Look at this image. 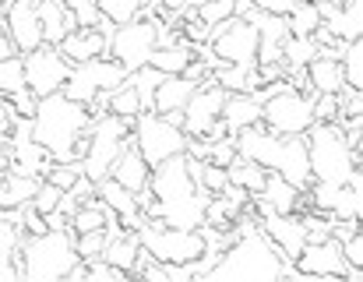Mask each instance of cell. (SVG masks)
Wrapping results in <instances>:
<instances>
[{
  "instance_id": "obj_1",
  "label": "cell",
  "mask_w": 363,
  "mask_h": 282,
  "mask_svg": "<svg viewBox=\"0 0 363 282\" xmlns=\"http://www.w3.org/2000/svg\"><path fill=\"white\" fill-rule=\"evenodd\" d=\"M237 240L208 265V272L201 279L208 282H237V279H257V282H268V279H282L286 276V261L279 258V251L272 247V240L261 233L257 219L250 215H240L237 219Z\"/></svg>"
},
{
  "instance_id": "obj_2",
  "label": "cell",
  "mask_w": 363,
  "mask_h": 282,
  "mask_svg": "<svg viewBox=\"0 0 363 282\" xmlns=\"http://www.w3.org/2000/svg\"><path fill=\"white\" fill-rule=\"evenodd\" d=\"M237 138V155L257 162L268 173H279L282 180H289L293 187H307L311 184V166H307V145L303 135H272L261 124L243 128Z\"/></svg>"
},
{
  "instance_id": "obj_3",
  "label": "cell",
  "mask_w": 363,
  "mask_h": 282,
  "mask_svg": "<svg viewBox=\"0 0 363 282\" xmlns=\"http://www.w3.org/2000/svg\"><path fill=\"white\" fill-rule=\"evenodd\" d=\"M85 128H92L89 110L82 103H71L64 92H53L35 103V113L28 120V138L43 145L53 155V162H74L71 145Z\"/></svg>"
},
{
  "instance_id": "obj_4",
  "label": "cell",
  "mask_w": 363,
  "mask_h": 282,
  "mask_svg": "<svg viewBox=\"0 0 363 282\" xmlns=\"http://www.w3.org/2000/svg\"><path fill=\"white\" fill-rule=\"evenodd\" d=\"M11 258L18 265V279L28 282L67 279V272L82 261L78 251H74L71 230H46V233H35V237H21V244Z\"/></svg>"
},
{
  "instance_id": "obj_5",
  "label": "cell",
  "mask_w": 363,
  "mask_h": 282,
  "mask_svg": "<svg viewBox=\"0 0 363 282\" xmlns=\"http://www.w3.org/2000/svg\"><path fill=\"white\" fill-rule=\"evenodd\" d=\"M303 145H307L311 180L346 184L360 169V152L350 148V141L342 138L339 124H311L307 135H303Z\"/></svg>"
},
{
  "instance_id": "obj_6",
  "label": "cell",
  "mask_w": 363,
  "mask_h": 282,
  "mask_svg": "<svg viewBox=\"0 0 363 282\" xmlns=\"http://www.w3.org/2000/svg\"><path fill=\"white\" fill-rule=\"evenodd\" d=\"M141 251L162 265H177V269H191L194 261H201L208 254L205 247V233L198 230H180V226H166L162 219H145L134 230Z\"/></svg>"
},
{
  "instance_id": "obj_7",
  "label": "cell",
  "mask_w": 363,
  "mask_h": 282,
  "mask_svg": "<svg viewBox=\"0 0 363 282\" xmlns=\"http://www.w3.org/2000/svg\"><path fill=\"white\" fill-rule=\"evenodd\" d=\"M134 131V117H117V113H106L99 120H92V135H89V152L82 159V173L99 184L103 176H110L117 155L123 152V145Z\"/></svg>"
},
{
  "instance_id": "obj_8",
  "label": "cell",
  "mask_w": 363,
  "mask_h": 282,
  "mask_svg": "<svg viewBox=\"0 0 363 282\" xmlns=\"http://www.w3.org/2000/svg\"><path fill=\"white\" fill-rule=\"evenodd\" d=\"M159 46V18H134L127 25H113L110 32V46H106V57H113L123 71H138L145 67L148 53Z\"/></svg>"
},
{
  "instance_id": "obj_9",
  "label": "cell",
  "mask_w": 363,
  "mask_h": 282,
  "mask_svg": "<svg viewBox=\"0 0 363 282\" xmlns=\"http://www.w3.org/2000/svg\"><path fill=\"white\" fill-rule=\"evenodd\" d=\"M123 78H127V71H123L113 57H96V60L74 64L60 92H64L71 103L89 106L99 92H113V89H121Z\"/></svg>"
},
{
  "instance_id": "obj_10",
  "label": "cell",
  "mask_w": 363,
  "mask_h": 282,
  "mask_svg": "<svg viewBox=\"0 0 363 282\" xmlns=\"http://www.w3.org/2000/svg\"><path fill=\"white\" fill-rule=\"evenodd\" d=\"M293 272H300L303 279H342V282H360L363 276L357 269L346 265L342 258V244L335 237H325V240H307L300 247V254L293 258L289 265Z\"/></svg>"
},
{
  "instance_id": "obj_11",
  "label": "cell",
  "mask_w": 363,
  "mask_h": 282,
  "mask_svg": "<svg viewBox=\"0 0 363 282\" xmlns=\"http://www.w3.org/2000/svg\"><path fill=\"white\" fill-rule=\"evenodd\" d=\"M130 141H134V148L141 152V159H145L148 166H155V162H162L166 155L184 152L187 135H184L180 128H173L166 117H159L155 110H141V113L134 117Z\"/></svg>"
},
{
  "instance_id": "obj_12",
  "label": "cell",
  "mask_w": 363,
  "mask_h": 282,
  "mask_svg": "<svg viewBox=\"0 0 363 282\" xmlns=\"http://www.w3.org/2000/svg\"><path fill=\"white\" fill-rule=\"evenodd\" d=\"M208 50L219 64H243L254 67V53H257V28L250 18H226L219 25L208 28Z\"/></svg>"
},
{
  "instance_id": "obj_13",
  "label": "cell",
  "mask_w": 363,
  "mask_h": 282,
  "mask_svg": "<svg viewBox=\"0 0 363 282\" xmlns=\"http://www.w3.org/2000/svg\"><path fill=\"white\" fill-rule=\"evenodd\" d=\"M21 71H25L28 92L35 99H43V96H53V92L64 89V81L71 74V64L57 53V46H46L43 43L39 50H32V53L21 57Z\"/></svg>"
},
{
  "instance_id": "obj_14",
  "label": "cell",
  "mask_w": 363,
  "mask_h": 282,
  "mask_svg": "<svg viewBox=\"0 0 363 282\" xmlns=\"http://www.w3.org/2000/svg\"><path fill=\"white\" fill-rule=\"evenodd\" d=\"M223 99H226V92L216 85V78L208 74L194 92H191V99H187V106H184V135L187 138H194V135H205L216 120H219V113H223Z\"/></svg>"
},
{
  "instance_id": "obj_15",
  "label": "cell",
  "mask_w": 363,
  "mask_h": 282,
  "mask_svg": "<svg viewBox=\"0 0 363 282\" xmlns=\"http://www.w3.org/2000/svg\"><path fill=\"white\" fill-rule=\"evenodd\" d=\"M148 191L159 198V201H177V198H187L194 194V180H191V169H187V155L177 152V155H166L162 162H155L148 169Z\"/></svg>"
},
{
  "instance_id": "obj_16",
  "label": "cell",
  "mask_w": 363,
  "mask_h": 282,
  "mask_svg": "<svg viewBox=\"0 0 363 282\" xmlns=\"http://www.w3.org/2000/svg\"><path fill=\"white\" fill-rule=\"evenodd\" d=\"M4 32L14 43L18 53H32L43 46V28H39V11L35 0H7L4 14Z\"/></svg>"
},
{
  "instance_id": "obj_17",
  "label": "cell",
  "mask_w": 363,
  "mask_h": 282,
  "mask_svg": "<svg viewBox=\"0 0 363 282\" xmlns=\"http://www.w3.org/2000/svg\"><path fill=\"white\" fill-rule=\"evenodd\" d=\"M257 226H261V233L272 240V247L279 251V258H282L286 269H289L293 258L300 254V247L307 244V233H303L300 215H296V212H293V215H279V212H272V215H264Z\"/></svg>"
},
{
  "instance_id": "obj_18",
  "label": "cell",
  "mask_w": 363,
  "mask_h": 282,
  "mask_svg": "<svg viewBox=\"0 0 363 282\" xmlns=\"http://www.w3.org/2000/svg\"><path fill=\"white\" fill-rule=\"evenodd\" d=\"M110 32H113V28H71V32L57 43V53H60L71 67H74V64H85V60H96V57H106Z\"/></svg>"
},
{
  "instance_id": "obj_19",
  "label": "cell",
  "mask_w": 363,
  "mask_h": 282,
  "mask_svg": "<svg viewBox=\"0 0 363 282\" xmlns=\"http://www.w3.org/2000/svg\"><path fill=\"white\" fill-rule=\"evenodd\" d=\"M205 205H208V191H194L187 198L177 201H159V219L166 226H180V230H198L205 222Z\"/></svg>"
},
{
  "instance_id": "obj_20",
  "label": "cell",
  "mask_w": 363,
  "mask_h": 282,
  "mask_svg": "<svg viewBox=\"0 0 363 282\" xmlns=\"http://www.w3.org/2000/svg\"><path fill=\"white\" fill-rule=\"evenodd\" d=\"M219 120L226 124V135H240L243 128L261 124V99L250 92H226Z\"/></svg>"
},
{
  "instance_id": "obj_21",
  "label": "cell",
  "mask_w": 363,
  "mask_h": 282,
  "mask_svg": "<svg viewBox=\"0 0 363 282\" xmlns=\"http://www.w3.org/2000/svg\"><path fill=\"white\" fill-rule=\"evenodd\" d=\"M148 162L141 159V152L134 148V141L127 138V145H123V152L117 155V162H113V169H110V176L121 184V187H127L130 194H138L141 187H148Z\"/></svg>"
},
{
  "instance_id": "obj_22",
  "label": "cell",
  "mask_w": 363,
  "mask_h": 282,
  "mask_svg": "<svg viewBox=\"0 0 363 282\" xmlns=\"http://www.w3.org/2000/svg\"><path fill=\"white\" fill-rule=\"evenodd\" d=\"M35 11H39V28H43L46 46H57L71 28H78L71 11L64 7V0H35Z\"/></svg>"
},
{
  "instance_id": "obj_23",
  "label": "cell",
  "mask_w": 363,
  "mask_h": 282,
  "mask_svg": "<svg viewBox=\"0 0 363 282\" xmlns=\"http://www.w3.org/2000/svg\"><path fill=\"white\" fill-rule=\"evenodd\" d=\"M194 89H198V85H194V81H187L184 74H169V78H162V81L155 85V92H152V110H155V113L184 110Z\"/></svg>"
},
{
  "instance_id": "obj_24",
  "label": "cell",
  "mask_w": 363,
  "mask_h": 282,
  "mask_svg": "<svg viewBox=\"0 0 363 282\" xmlns=\"http://www.w3.org/2000/svg\"><path fill=\"white\" fill-rule=\"evenodd\" d=\"M257 198H261L272 212H279V215L300 212V187H293V184L282 180L279 173H268V176H264V187H261Z\"/></svg>"
},
{
  "instance_id": "obj_25",
  "label": "cell",
  "mask_w": 363,
  "mask_h": 282,
  "mask_svg": "<svg viewBox=\"0 0 363 282\" xmlns=\"http://www.w3.org/2000/svg\"><path fill=\"white\" fill-rule=\"evenodd\" d=\"M191 57H194L191 46H184V43H166V46H155L145 64H148L152 71H159L162 78H169V74H184V67L191 64Z\"/></svg>"
},
{
  "instance_id": "obj_26",
  "label": "cell",
  "mask_w": 363,
  "mask_h": 282,
  "mask_svg": "<svg viewBox=\"0 0 363 282\" xmlns=\"http://www.w3.org/2000/svg\"><path fill=\"white\" fill-rule=\"evenodd\" d=\"M307 81H311V92H314V96H318V92L335 96V92L342 89V67H339V60L318 53L314 60H307Z\"/></svg>"
},
{
  "instance_id": "obj_27",
  "label": "cell",
  "mask_w": 363,
  "mask_h": 282,
  "mask_svg": "<svg viewBox=\"0 0 363 282\" xmlns=\"http://www.w3.org/2000/svg\"><path fill=\"white\" fill-rule=\"evenodd\" d=\"M39 187V176H21V173H11L4 169L0 173V212H11V208H21Z\"/></svg>"
},
{
  "instance_id": "obj_28",
  "label": "cell",
  "mask_w": 363,
  "mask_h": 282,
  "mask_svg": "<svg viewBox=\"0 0 363 282\" xmlns=\"http://www.w3.org/2000/svg\"><path fill=\"white\" fill-rule=\"evenodd\" d=\"M103 261H110L113 269H121L127 272V279H130V269L138 265V258H141V244H138V237L134 233H121V237H113L106 247H103V254H99Z\"/></svg>"
},
{
  "instance_id": "obj_29",
  "label": "cell",
  "mask_w": 363,
  "mask_h": 282,
  "mask_svg": "<svg viewBox=\"0 0 363 282\" xmlns=\"http://www.w3.org/2000/svg\"><path fill=\"white\" fill-rule=\"evenodd\" d=\"M282 21H286V32H289V35L311 39V35L321 28V21H325V18H321V11H318V4H314V0H296V4H293V11H289Z\"/></svg>"
},
{
  "instance_id": "obj_30",
  "label": "cell",
  "mask_w": 363,
  "mask_h": 282,
  "mask_svg": "<svg viewBox=\"0 0 363 282\" xmlns=\"http://www.w3.org/2000/svg\"><path fill=\"white\" fill-rule=\"evenodd\" d=\"M226 176H230V184L243 187L247 194H261L268 169H261L257 162H250V159H240V155H237V159H233V162L226 166Z\"/></svg>"
},
{
  "instance_id": "obj_31",
  "label": "cell",
  "mask_w": 363,
  "mask_h": 282,
  "mask_svg": "<svg viewBox=\"0 0 363 282\" xmlns=\"http://www.w3.org/2000/svg\"><path fill=\"white\" fill-rule=\"evenodd\" d=\"M339 67H342V85L363 92V39L346 43V50L339 57Z\"/></svg>"
},
{
  "instance_id": "obj_32",
  "label": "cell",
  "mask_w": 363,
  "mask_h": 282,
  "mask_svg": "<svg viewBox=\"0 0 363 282\" xmlns=\"http://www.w3.org/2000/svg\"><path fill=\"white\" fill-rule=\"evenodd\" d=\"M21 92H28V85H25L21 57L14 53V57L0 60V96H4V99H14V96H21Z\"/></svg>"
},
{
  "instance_id": "obj_33",
  "label": "cell",
  "mask_w": 363,
  "mask_h": 282,
  "mask_svg": "<svg viewBox=\"0 0 363 282\" xmlns=\"http://www.w3.org/2000/svg\"><path fill=\"white\" fill-rule=\"evenodd\" d=\"M64 7L71 11V18H74L78 28H113V25L99 14V4H96V0H64Z\"/></svg>"
},
{
  "instance_id": "obj_34",
  "label": "cell",
  "mask_w": 363,
  "mask_h": 282,
  "mask_svg": "<svg viewBox=\"0 0 363 282\" xmlns=\"http://www.w3.org/2000/svg\"><path fill=\"white\" fill-rule=\"evenodd\" d=\"M110 240H113V237L106 233V226H99V230H85V233H74V251H78L82 261H92V258L103 254V247H106Z\"/></svg>"
},
{
  "instance_id": "obj_35",
  "label": "cell",
  "mask_w": 363,
  "mask_h": 282,
  "mask_svg": "<svg viewBox=\"0 0 363 282\" xmlns=\"http://www.w3.org/2000/svg\"><path fill=\"white\" fill-rule=\"evenodd\" d=\"M106 110L110 113H117V117H138L145 106H141V99H138V92L123 81L121 89H113L110 92V99H106Z\"/></svg>"
},
{
  "instance_id": "obj_36",
  "label": "cell",
  "mask_w": 363,
  "mask_h": 282,
  "mask_svg": "<svg viewBox=\"0 0 363 282\" xmlns=\"http://www.w3.org/2000/svg\"><path fill=\"white\" fill-rule=\"evenodd\" d=\"M99 4V14L110 21V25H127L141 14V4L138 0H96Z\"/></svg>"
},
{
  "instance_id": "obj_37",
  "label": "cell",
  "mask_w": 363,
  "mask_h": 282,
  "mask_svg": "<svg viewBox=\"0 0 363 282\" xmlns=\"http://www.w3.org/2000/svg\"><path fill=\"white\" fill-rule=\"evenodd\" d=\"M21 226H18V215H14V208L11 212H0V258H11L14 251H18V244H21Z\"/></svg>"
},
{
  "instance_id": "obj_38",
  "label": "cell",
  "mask_w": 363,
  "mask_h": 282,
  "mask_svg": "<svg viewBox=\"0 0 363 282\" xmlns=\"http://www.w3.org/2000/svg\"><path fill=\"white\" fill-rule=\"evenodd\" d=\"M311 117H314V124H339V96L318 92L311 99Z\"/></svg>"
},
{
  "instance_id": "obj_39",
  "label": "cell",
  "mask_w": 363,
  "mask_h": 282,
  "mask_svg": "<svg viewBox=\"0 0 363 282\" xmlns=\"http://www.w3.org/2000/svg\"><path fill=\"white\" fill-rule=\"evenodd\" d=\"M78 176H82V162H53V166L46 169V176H43V180H50L53 187L67 191Z\"/></svg>"
},
{
  "instance_id": "obj_40",
  "label": "cell",
  "mask_w": 363,
  "mask_h": 282,
  "mask_svg": "<svg viewBox=\"0 0 363 282\" xmlns=\"http://www.w3.org/2000/svg\"><path fill=\"white\" fill-rule=\"evenodd\" d=\"M342 258H346V265H350V269L363 272V237H360V230H357L353 237H346V240H342Z\"/></svg>"
},
{
  "instance_id": "obj_41",
  "label": "cell",
  "mask_w": 363,
  "mask_h": 282,
  "mask_svg": "<svg viewBox=\"0 0 363 282\" xmlns=\"http://www.w3.org/2000/svg\"><path fill=\"white\" fill-rule=\"evenodd\" d=\"M261 14H275V18H286L289 11H293V4L296 0H250Z\"/></svg>"
},
{
  "instance_id": "obj_42",
  "label": "cell",
  "mask_w": 363,
  "mask_h": 282,
  "mask_svg": "<svg viewBox=\"0 0 363 282\" xmlns=\"http://www.w3.org/2000/svg\"><path fill=\"white\" fill-rule=\"evenodd\" d=\"M18 279V265L14 258H0V282H14Z\"/></svg>"
},
{
  "instance_id": "obj_43",
  "label": "cell",
  "mask_w": 363,
  "mask_h": 282,
  "mask_svg": "<svg viewBox=\"0 0 363 282\" xmlns=\"http://www.w3.org/2000/svg\"><path fill=\"white\" fill-rule=\"evenodd\" d=\"M18 50H14V43L7 39V32H4V25H0V60H7V57H14Z\"/></svg>"
},
{
  "instance_id": "obj_44",
  "label": "cell",
  "mask_w": 363,
  "mask_h": 282,
  "mask_svg": "<svg viewBox=\"0 0 363 282\" xmlns=\"http://www.w3.org/2000/svg\"><path fill=\"white\" fill-rule=\"evenodd\" d=\"M4 14H7V0H0V25H4Z\"/></svg>"
},
{
  "instance_id": "obj_45",
  "label": "cell",
  "mask_w": 363,
  "mask_h": 282,
  "mask_svg": "<svg viewBox=\"0 0 363 282\" xmlns=\"http://www.w3.org/2000/svg\"><path fill=\"white\" fill-rule=\"evenodd\" d=\"M0 145H4V138H0Z\"/></svg>"
}]
</instances>
